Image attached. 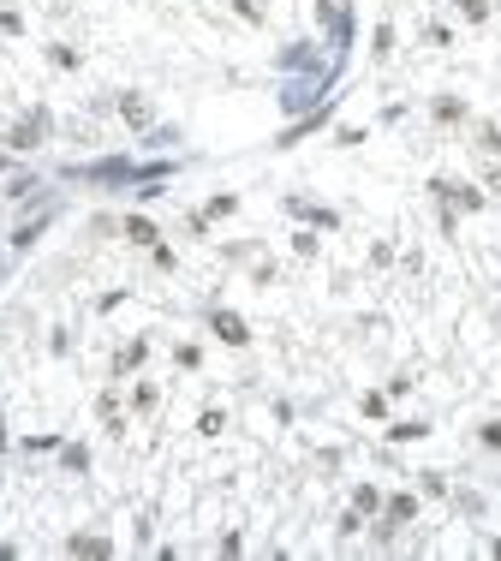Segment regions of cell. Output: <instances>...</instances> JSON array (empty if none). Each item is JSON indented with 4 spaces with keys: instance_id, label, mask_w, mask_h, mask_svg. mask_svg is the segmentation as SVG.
<instances>
[{
    "instance_id": "6da1fadb",
    "label": "cell",
    "mask_w": 501,
    "mask_h": 561,
    "mask_svg": "<svg viewBox=\"0 0 501 561\" xmlns=\"http://www.w3.org/2000/svg\"><path fill=\"white\" fill-rule=\"evenodd\" d=\"M215 335H221V340H233V346H239V340H245V323L221 310V317H215Z\"/></svg>"
},
{
    "instance_id": "7a4b0ae2",
    "label": "cell",
    "mask_w": 501,
    "mask_h": 561,
    "mask_svg": "<svg viewBox=\"0 0 501 561\" xmlns=\"http://www.w3.org/2000/svg\"><path fill=\"white\" fill-rule=\"evenodd\" d=\"M72 549H78V555H108L102 537H72Z\"/></svg>"
},
{
    "instance_id": "3957f363",
    "label": "cell",
    "mask_w": 501,
    "mask_h": 561,
    "mask_svg": "<svg viewBox=\"0 0 501 561\" xmlns=\"http://www.w3.org/2000/svg\"><path fill=\"white\" fill-rule=\"evenodd\" d=\"M459 12H466V18H484L489 6H484V0H459Z\"/></svg>"
}]
</instances>
